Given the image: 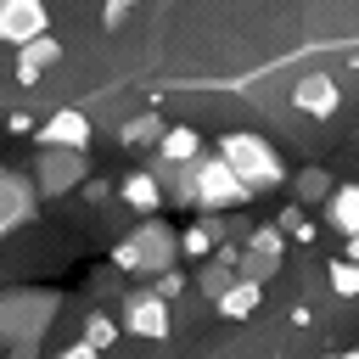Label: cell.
<instances>
[{"instance_id": "e0dca14e", "label": "cell", "mask_w": 359, "mask_h": 359, "mask_svg": "<svg viewBox=\"0 0 359 359\" xmlns=\"http://www.w3.org/2000/svg\"><path fill=\"white\" fill-rule=\"evenodd\" d=\"M157 135H163V118H157V112H140V118H129V123L118 129L123 146H146V151L157 146Z\"/></svg>"}, {"instance_id": "3957f363", "label": "cell", "mask_w": 359, "mask_h": 359, "mask_svg": "<svg viewBox=\"0 0 359 359\" xmlns=\"http://www.w3.org/2000/svg\"><path fill=\"white\" fill-rule=\"evenodd\" d=\"M174 258H180V230H174V224H157V219L135 224V230L112 247V269H123V275H135V280H151V275L168 269Z\"/></svg>"}, {"instance_id": "30bf717a", "label": "cell", "mask_w": 359, "mask_h": 359, "mask_svg": "<svg viewBox=\"0 0 359 359\" xmlns=\"http://www.w3.org/2000/svg\"><path fill=\"white\" fill-rule=\"evenodd\" d=\"M292 107L309 112V118H331V112L342 107V90H337L331 73H303V79L292 84Z\"/></svg>"}, {"instance_id": "6da1fadb", "label": "cell", "mask_w": 359, "mask_h": 359, "mask_svg": "<svg viewBox=\"0 0 359 359\" xmlns=\"http://www.w3.org/2000/svg\"><path fill=\"white\" fill-rule=\"evenodd\" d=\"M62 309V292H45V286H6L0 292V348L11 353H34L50 331Z\"/></svg>"}, {"instance_id": "ba28073f", "label": "cell", "mask_w": 359, "mask_h": 359, "mask_svg": "<svg viewBox=\"0 0 359 359\" xmlns=\"http://www.w3.org/2000/svg\"><path fill=\"white\" fill-rule=\"evenodd\" d=\"M56 62H62V39L45 28V34H34V39H22V45H17L11 73H17V84H28V90H34V84H39V79H45Z\"/></svg>"}, {"instance_id": "7402d4cb", "label": "cell", "mask_w": 359, "mask_h": 359, "mask_svg": "<svg viewBox=\"0 0 359 359\" xmlns=\"http://www.w3.org/2000/svg\"><path fill=\"white\" fill-rule=\"evenodd\" d=\"M280 236H292V241H314V224L303 219V202H292V208L280 213Z\"/></svg>"}, {"instance_id": "44dd1931", "label": "cell", "mask_w": 359, "mask_h": 359, "mask_svg": "<svg viewBox=\"0 0 359 359\" xmlns=\"http://www.w3.org/2000/svg\"><path fill=\"white\" fill-rule=\"evenodd\" d=\"M331 292H337V297H353V292H359V264H353V258H337V264H331Z\"/></svg>"}, {"instance_id": "8992f818", "label": "cell", "mask_w": 359, "mask_h": 359, "mask_svg": "<svg viewBox=\"0 0 359 359\" xmlns=\"http://www.w3.org/2000/svg\"><path fill=\"white\" fill-rule=\"evenodd\" d=\"M118 314H123L118 325H123L129 337H151V342H163V337L174 331V314H168V297H157V292H146V286H140V292H129Z\"/></svg>"}, {"instance_id": "5b68a950", "label": "cell", "mask_w": 359, "mask_h": 359, "mask_svg": "<svg viewBox=\"0 0 359 359\" xmlns=\"http://www.w3.org/2000/svg\"><path fill=\"white\" fill-rule=\"evenodd\" d=\"M84 180H90V151H79V146H39V163H34V191H39L45 202H56V196L79 191Z\"/></svg>"}, {"instance_id": "d6986e66", "label": "cell", "mask_w": 359, "mask_h": 359, "mask_svg": "<svg viewBox=\"0 0 359 359\" xmlns=\"http://www.w3.org/2000/svg\"><path fill=\"white\" fill-rule=\"evenodd\" d=\"M325 191H331V174H325V168H303V174H297V202H303V208L325 202Z\"/></svg>"}, {"instance_id": "cb8c5ba5", "label": "cell", "mask_w": 359, "mask_h": 359, "mask_svg": "<svg viewBox=\"0 0 359 359\" xmlns=\"http://www.w3.org/2000/svg\"><path fill=\"white\" fill-rule=\"evenodd\" d=\"M0 79H6V62H0Z\"/></svg>"}, {"instance_id": "9a60e30c", "label": "cell", "mask_w": 359, "mask_h": 359, "mask_svg": "<svg viewBox=\"0 0 359 359\" xmlns=\"http://www.w3.org/2000/svg\"><path fill=\"white\" fill-rule=\"evenodd\" d=\"M196 151H202V135H196L191 123L163 129V135H157V146H151V157H163V163H191Z\"/></svg>"}, {"instance_id": "d4e9b609", "label": "cell", "mask_w": 359, "mask_h": 359, "mask_svg": "<svg viewBox=\"0 0 359 359\" xmlns=\"http://www.w3.org/2000/svg\"><path fill=\"white\" fill-rule=\"evenodd\" d=\"M118 6H135V0H118Z\"/></svg>"}, {"instance_id": "8fae6325", "label": "cell", "mask_w": 359, "mask_h": 359, "mask_svg": "<svg viewBox=\"0 0 359 359\" xmlns=\"http://www.w3.org/2000/svg\"><path fill=\"white\" fill-rule=\"evenodd\" d=\"M34 140H39V146H79V151H90V118H84L79 107H56V112L34 129Z\"/></svg>"}, {"instance_id": "7a4b0ae2", "label": "cell", "mask_w": 359, "mask_h": 359, "mask_svg": "<svg viewBox=\"0 0 359 359\" xmlns=\"http://www.w3.org/2000/svg\"><path fill=\"white\" fill-rule=\"evenodd\" d=\"M219 157H224V168L258 196V191H275L280 180H286V163H280V151L264 140V135H252V129H230L224 140H219Z\"/></svg>"}, {"instance_id": "603a6c76", "label": "cell", "mask_w": 359, "mask_h": 359, "mask_svg": "<svg viewBox=\"0 0 359 359\" xmlns=\"http://www.w3.org/2000/svg\"><path fill=\"white\" fill-rule=\"evenodd\" d=\"M151 280H157V286H151V292H157V297H168V303H174V297H180V292H185V275H180V269H174V264H168V269H157V275H151Z\"/></svg>"}, {"instance_id": "ffe728a7", "label": "cell", "mask_w": 359, "mask_h": 359, "mask_svg": "<svg viewBox=\"0 0 359 359\" xmlns=\"http://www.w3.org/2000/svg\"><path fill=\"white\" fill-rule=\"evenodd\" d=\"M230 280H236V264H230V258H224V252H219V258H213V264H208V269H202V275H196V286H202V292H208V297H213V292H224V286H230Z\"/></svg>"}, {"instance_id": "2e32d148", "label": "cell", "mask_w": 359, "mask_h": 359, "mask_svg": "<svg viewBox=\"0 0 359 359\" xmlns=\"http://www.w3.org/2000/svg\"><path fill=\"white\" fill-rule=\"evenodd\" d=\"M219 236H224V224H213V219L185 224V230H180V252H185V258H208V252L219 247Z\"/></svg>"}, {"instance_id": "277c9868", "label": "cell", "mask_w": 359, "mask_h": 359, "mask_svg": "<svg viewBox=\"0 0 359 359\" xmlns=\"http://www.w3.org/2000/svg\"><path fill=\"white\" fill-rule=\"evenodd\" d=\"M185 191H191V202H196L202 213H224V208H241V202L252 196V191L224 168L219 151H208V157L196 151V157L185 163Z\"/></svg>"}, {"instance_id": "5bb4252c", "label": "cell", "mask_w": 359, "mask_h": 359, "mask_svg": "<svg viewBox=\"0 0 359 359\" xmlns=\"http://www.w3.org/2000/svg\"><path fill=\"white\" fill-rule=\"evenodd\" d=\"M325 219L337 236H359V191L353 185H331L325 191Z\"/></svg>"}, {"instance_id": "9c48e42d", "label": "cell", "mask_w": 359, "mask_h": 359, "mask_svg": "<svg viewBox=\"0 0 359 359\" xmlns=\"http://www.w3.org/2000/svg\"><path fill=\"white\" fill-rule=\"evenodd\" d=\"M50 28L45 0H0V45H22Z\"/></svg>"}, {"instance_id": "7c38bea8", "label": "cell", "mask_w": 359, "mask_h": 359, "mask_svg": "<svg viewBox=\"0 0 359 359\" xmlns=\"http://www.w3.org/2000/svg\"><path fill=\"white\" fill-rule=\"evenodd\" d=\"M118 196H123L135 213H157V208H163V185H157V174H151V168L123 174V180H118Z\"/></svg>"}, {"instance_id": "52a82bcc", "label": "cell", "mask_w": 359, "mask_h": 359, "mask_svg": "<svg viewBox=\"0 0 359 359\" xmlns=\"http://www.w3.org/2000/svg\"><path fill=\"white\" fill-rule=\"evenodd\" d=\"M39 208V191H34V174H17V168H0V236L22 230Z\"/></svg>"}, {"instance_id": "4fadbf2b", "label": "cell", "mask_w": 359, "mask_h": 359, "mask_svg": "<svg viewBox=\"0 0 359 359\" xmlns=\"http://www.w3.org/2000/svg\"><path fill=\"white\" fill-rule=\"evenodd\" d=\"M258 280H247V275H236L224 292H213V309L224 314V320H247V314H258Z\"/></svg>"}, {"instance_id": "ac0fdd59", "label": "cell", "mask_w": 359, "mask_h": 359, "mask_svg": "<svg viewBox=\"0 0 359 359\" xmlns=\"http://www.w3.org/2000/svg\"><path fill=\"white\" fill-rule=\"evenodd\" d=\"M112 342H118V320H112V314H90V320H84V348L101 353V348H112Z\"/></svg>"}]
</instances>
